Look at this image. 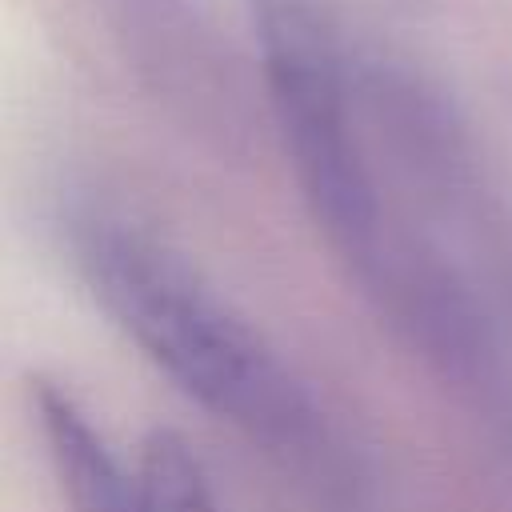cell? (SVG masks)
<instances>
[{
  "instance_id": "cell-1",
  "label": "cell",
  "mask_w": 512,
  "mask_h": 512,
  "mask_svg": "<svg viewBox=\"0 0 512 512\" xmlns=\"http://www.w3.org/2000/svg\"><path fill=\"white\" fill-rule=\"evenodd\" d=\"M248 8L288 160L328 244L444 376L488 392L504 376L496 324L472 276L384 200L320 0H248Z\"/></svg>"
},
{
  "instance_id": "cell-2",
  "label": "cell",
  "mask_w": 512,
  "mask_h": 512,
  "mask_svg": "<svg viewBox=\"0 0 512 512\" xmlns=\"http://www.w3.org/2000/svg\"><path fill=\"white\" fill-rule=\"evenodd\" d=\"M72 260L100 312L188 400L316 496L344 508L364 496V460L340 420L280 348L172 248L120 216L80 212Z\"/></svg>"
},
{
  "instance_id": "cell-3",
  "label": "cell",
  "mask_w": 512,
  "mask_h": 512,
  "mask_svg": "<svg viewBox=\"0 0 512 512\" xmlns=\"http://www.w3.org/2000/svg\"><path fill=\"white\" fill-rule=\"evenodd\" d=\"M396 128L408 144V160L428 184V196L448 220H456L452 228L464 236V248L476 260V284H488L480 296L496 308V320H508L512 328V208L484 184L464 148L452 140L448 124L420 108L408 92L400 100Z\"/></svg>"
},
{
  "instance_id": "cell-4",
  "label": "cell",
  "mask_w": 512,
  "mask_h": 512,
  "mask_svg": "<svg viewBox=\"0 0 512 512\" xmlns=\"http://www.w3.org/2000/svg\"><path fill=\"white\" fill-rule=\"evenodd\" d=\"M136 512H224L200 456L176 436L156 432L136 468Z\"/></svg>"
}]
</instances>
